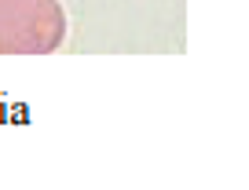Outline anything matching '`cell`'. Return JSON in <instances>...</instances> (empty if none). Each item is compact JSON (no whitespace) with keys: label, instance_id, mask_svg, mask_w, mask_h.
Segmentation results:
<instances>
[{"label":"cell","instance_id":"obj_1","mask_svg":"<svg viewBox=\"0 0 249 190\" xmlns=\"http://www.w3.org/2000/svg\"><path fill=\"white\" fill-rule=\"evenodd\" d=\"M62 40V0H0V55H52Z\"/></svg>","mask_w":249,"mask_h":190}]
</instances>
